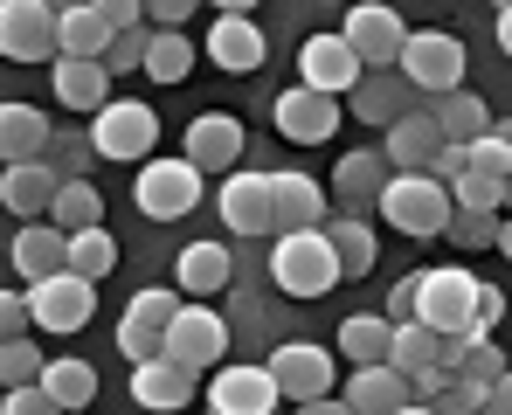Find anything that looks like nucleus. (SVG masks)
<instances>
[{
    "mask_svg": "<svg viewBox=\"0 0 512 415\" xmlns=\"http://www.w3.org/2000/svg\"><path fill=\"white\" fill-rule=\"evenodd\" d=\"M506 319V291L499 284H485L478 270H464V263H436L423 270V326L429 332H471V339H485V332Z\"/></svg>",
    "mask_w": 512,
    "mask_h": 415,
    "instance_id": "f257e3e1",
    "label": "nucleus"
},
{
    "mask_svg": "<svg viewBox=\"0 0 512 415\" xmlns=\"http://www.w3.org/2000/svg\"><path fill=\"white\" fill-rule=\"evenodd\" d=\"M270 277H277L284 298L312 305V298H326L346 277V263H340V249H333L326 229H312V236H270Z\"/></svg>",
    "mask_w": 512,
    "mask_h": 415,
    "instance_id": "f03ea898",
    "label": "nucleus"
},
{
    "mask_svg": "<svg viewBox=\"0 0 512 415\" xmlns=\"http://www.w3.org/2000/svg\"><path fill=\"white\" fill-rule=\"evenodd\" d=\"M381 215H388L402 236H450L457 194H450L436 173H395V187L381 194Z\"/></svg>",
    "mask_w": 512,
    "mask_h": 415,
    "instance_id": "7ed1b4c3",
    "label": "nucleus"
},
{
    "mask_svg": "<svg viewBox=\"0 0 512 415\" xmlns=\"http://www.w3.org/2000/svg\"><path fill=\"white\" fill-rule=\"evenodd\" d=\"M180 305H187V291H167V284L132 291V305H125V319H118V353H125L132 367L167 360V332H173V319H180Z\"/></svg>",
    "mask_w": 512,
    "mask_h": 415,
    "instance_id": "20e7f679",
    "label": "nucleus"
},
{
    "mask_svg": "<svg viewBox=\"0 0 512 415\" xmlns=\"http://www.w3.org/2000/svg\"><path fill=\"white\" fill-rule=\"evenodd\" d=\"M0 49L7 63H63V7L49 0H7L0 7Z\"/></svg>",
    "mask_w": 512,
    "mask_h": 415,
    "instance_id": "39448f33",
    "label": "nucleus"
},
{
    "mask_svg": "<svg viewBox=\"0 0 512 415\" xmlns=\"http://www.w3.org/2000/svg\"><path fill=\"white\" fill-rule=\"evenodd\" d=\"M90 139H97V160H153L160 146V111L139 104V97H111L97 118H90Z\"/></svg>",
    "mask_w": 512,
    "mask_h": 415,
    "instance_id": "423d86ee",
    "label": "nucleus"
},
{
    "mask_svg": "<svg viewBox=\"0 0 512 415\" xmlns=\"http://www.w3.org/2000/svg\"><path fill=\"white\" fill-rule=\"evenodd\" d=\"M340 35H346V49L360 56V70L381 77V70H402V49H409L416 28H402L395 7H374V0H367V7H346Z\"/></svg>",
    "mask_w": 512,
    "mask_h": 415,
    "instance_id": "0eeeda50",
    "label": "nucleus"
},
{
    "mask_svg": "<svg viewBox=\"0 0 512 415\" xmlns=\"http://www.w3.org/2000/svg\"><path fill=\"white\" fill-rule=\"evenodd\" d=\"M132 201H139L146 222H180V215H194V208H201V166L194 160H146Z\"/></svg>",
    "mask_w": 512,
    "mask_h": 415,
    "instance_id": "6e6552de",
    "label": "nucleus"
},
{
    "mask_svg": "<svg viewBox=\"0 0 512 415\" xmlns=\"http://www.w3.org/2000/svg\"><path fill=\"white\" fill-rule=\"evenodd\" d=\"M402 77L416 83L429 104L450 97V90H464V42L450 28H416L409 49H402Z\"/></svg>",
    "mask_w": 512,
    "mask_h": 415,
    "instance_id": "1a4fd4ad",
    "label": "nucleus"
},
{
    "mask_svg": "<svg viewBox=\"0 0 512 415\" xmlns=\"http://www.w3.org/2000/svg\"><path fill=\"white\" fill-rule=\"evenodd\" d=\"M167 360L201 381L208 367L229 360V319L208 312V305H180V319H173V332H167Z\"/></svg>",
    "mask_w": 512,
    "mask_h": 415,
    "instance_id": "9d476101",
    "label": "nucleus"
},
{
    "mask_svg": "<svg viewBox=\"0 0 512 415\" xmlns=\"http://www.w3.org/2000/svg\"><path fill=\"white\" fill-rule=\"evenodd\" d=\"M201 49H208V63H215L222 77H256L263 56H270V42H263V28H256L250 7H222Z\"/></svg>",
    "mask_w": 512,
    "mask_h": 415,
    "instance_id": "9b49d317",
    "label": "nucleus"
},
{
    "mask_svg": "<svg viewBox=\"0 0 512 415\" xmlns=\"http://www.w3.org/2000/svg\"><path fill=\"white\" fill-rule=\"evenodd\" d=\"M298 83H305V90H326V97H353V90L367 83V70H360V56L346 49V35L333 28V35H305V42H298Z\"/></svg>",
    "mask_w": 512,
    "mask_h": 415,
    "instance_id": "f8f14e48",
    "label": "nucleus"
},
{
    "mask_svg": "<svg viewBox=\"0 0 512 415\" xmlns=\"http://www.w3.org/2000/svg\"><path fill=\"white\" fill-rule=\"evenodd\" d=\"M270 194H277L270 236H312V229L333 222V194H326L312 173H270Z\"/></svg>",
    "mask_w": 512,
    "mask_h": 415,
    "instance_id": "ddd939ff",
    "label": "nucleus"
},
{
    "mask_svg": "<svg viewBox=\"0 0 512 415\" xmlns=\"http://www.w3.org/2000/svg\"><path fill=\"white\" fill-rule=\"evenodd\" d=\"M270 118H277V132H284L291 146H326V139L340 132V97H326V90H305V83H291V90H277Z\"/></svg>",
    "mask_w": 512,
    "mask_h": 415,
    "instance_id": "4468645a",
    "label": "nucleus"
},
{
    "mask_svg": "<svg viewBox=\"0 0 512 415\" xmlns=\"http://www.w3.org/2000/svg\"><path fill=\"white\" fill-rule=\"evenodd\" d=\"M395 187V166L381 146H367V153H346L333 166V215H360L367 222V208H381V194Z\"/></svg>",
    "mask_w": 512,
    "mask_h": 415,
    "instance_id": "2eb2a0df",
    "label": "nucleus"
},
{
    "mask_svg": "<svg viewBox=\"0 0 512 415\" xmlns=\"http://www.w3.org/2000/svg\"><path fill=\"white\" fill-rule=\"evenodd\" d=\"M263 367L277 374V388H284L291 402H326V395H333V353L312 346V339H284Z\"/></svg>",
    "mask_w": 512,
    "mask_h": 415,
    "instance_id": "dca6fc26",
    "label": "nucleus"
},
{
    "mask_svg": "<svg viewBox=\"0 0 512 415\" xmlns=\"http://www.w3.org/2000/svg\"><path fill=\"white\" fill-rule=\"evenodd\" d=\"M28 298H35V326H42V332H84L90 312H97V284L77 277V270H63V277L35 284Z\"/></svg>",
    "mask_w": 512,
    "mask_h": 415,
    "instance_id": "f3484780",
    "label": "nucleus"
},
{
    "mask_svg": "<svg viewBox=\"0 0 512 415\" xmlns=\"http://www.w3.org/2000/svg\"><path fill=\"white\" fill-rule=\"evenodd\" d=\"M277 402H284V388H277L270 367H215V381H208L215 415H270Z\"/></svg>",
    "mask_w": 512,
    "mask_h": 415,
    "instance_id": "a211bd4d",
    "label": "nucleus"
},
{
    "mask_svg": "<svg viewBox=\"0 0 512 415\" xmlns=\"http://www.w3.org/2000/svg\"><path fill=\"white\" fill-rule=\"evenodd\" d=\"M423 111V90L402 77V70H381V77H367L353 90V118L360 125H381V132H395L402 118H416Z\"/></svg>",
    "mask_w": 512,
    "mask_h": 415,
    "instance_id": "6ab92c4d",
    "label": "nucleus"
},
{
    "mask_svg": "<svg viewBox=\"0 0 512 415\" xmlns=\"http://www.w3.org/2000/svg\"><path fill=\"white\" fill-rule=\"evenodd\" d=\"M215 208H222L229 236H270V208H277L270 173H229L222 194H215Z\"/></svg>",
    "mask_w": 512,
    "mask_h": 415,
    "instance_id": "aec40b11",
    "label": "nucleus"
},
{
    "mask_svg": "<svg viewBox=\"0 0 512 415\" xmlns=\"http://www.w3.org/2000/svg\"><path fill=\"white\" fill-rule=\"evenodd\" d=\"M180 160H194L201 173H236V160H243V118L201 111V118L187 125V153H180Z\"/></svg>",
    "mask_w": 512,
    "mask_h": 415,
    "instance_id": "412c9836",
    "label": "nucleus"
},
{
    "mask_svg": "<svg viewBox=\"0 0 512 415\" xmlns=\"http://www.w3.org/2000/svg\"><path fill=\"white\" fill-rule=\"evenodd\" d=\"M443 146H450V139H443V125H436V111H429V104L416 111V118H402V125L381 139V153H388L395 173H436Z\"/></svg>",
    "mask_w": 512,
    "mask_h": 415,
    "instance_id": "4be33fe9",
    "label": "nucleus"
},
{
    "mask_svg": "<svg viewBox=\"0 0 512 415\" xmlns=\"http://www.w3.org/2000/svg\"><path fill=\"white\" fill-rule=\"evenodd\" d=\"M56 194H63V180H56V166H7V180H0V201H7V215L28 229V222H49L56 215Z\"/></svg>",
    "mask_w": 512,
    "mask_h": 415,
    "instance_id": "5701e85b",
    "label": "nucleus"
},
{
    "mask_svg": "<svg viewBox=\"0 0 512 415\" xmlns=\"http://www.w3.org/2000/svg\"><path fill=\"white\" fill-rule=\"evenodd\" d=\"M7 256H14V277H28V291H35V284H49V277L70 270V236L56 222H28Z\"/></svg>",
    "mask_w": 512,
    "mask_h": 415,
    "instance_id": "b1692460",
    "label": "nucleus"
},
{
    "mask_svg": "<svg viewBox=\"0 0 512 415\" xmlns=\"http://www.w3.org/2000/svg\"><path fill=\"white\" fill-rule=\"evenodd\" d=\"M49 146H56V125L35 104H0V153H7V166H42Z\"/></svg>",
    "mask_w": 512,
    "mask_h": 415,
    "instance_id": "393cba45",
    "label": "nucleus"
},
{
    "mask_svg": "<svg viewBox=\"0 0 512 415\" xmlns=\"http://www.w3.org/2000/svg\"><path fill=\"white\" fill-rule=\"evenodd\" d=\"M340 395H346L353 415H402L409 402H416L409 374H395V367H353V381H346Z\"/></svg>",
    "mask_w": 512,
    "mask_h": 415,
    "instance_id": "a878e982",
    "label": "nucleus"
},
{
    "mask_svg": "<svg viewBox=\"0 0 512 415\" xmlns=\"http://www.w3.org/2000/svg\"><path fill=\"white\" fill-rule=\"evenodd\" d=\"M132 402L153 415H180L194 402V374L173 367V360H146V367H132Z\"/></svg>",
    "mask_w": 512,
    "mask_h": 415,
    "instance_id": "bb28decb",
    "label": "nucleus"
},
{
    "mask_svg": "<svg viewBox=\"0 0 512 415\" xmlns=\"http://www.w3.org/2000/svg\"><path fill=\"white\" fill-rule=\"evenodd\" d=\"M118 42V21H111V0H90V7H63V56H84L104 63Z\"/></svg>",
    "mask_w": 512,
    "mask_h": 415,
    "instance_id": "cd10ccee",
    "label": "nucleus"
},
{
    "mask_svg": "<svg viewBox=\"0 0 512 415\" xmlns=\"http://www.w3.org/2000/svg\"><path fill=\"white\" fill-rule=\"evenodd\" d=\"M49 83H56V97H63L70 111H90V118H97V111L111 104V83H118V77H111L104 63H84V56H63V63L49 70Z\"/></svg>",
    "mask_w": 512,
    "mask_h": 415,
    "instance_id": "c85d7f7f",
    "label": "nucleus"
},
{
    "mask_svg": "<svg viewBox=\"0 0 512 415\" xmlns=\"http://www.w3.org/2000/svg\"><path fill=\"white\" fill-rule=\"evenodd\" d=\"M173 277H180V291H187V298H208V291H222V284L236 277V256H229L222 243H180Z\"/></svg>",
    "mask_w": 512,
    "mask_h": 415,
    "instance_id": "c756f323",
    "label": "nucleus"
},
{
    "mask_svg": "<svg viewBox=\"0 0 512 415\" xmlns=\"http://www.w3.org/2000/svg\"><path fill=\"white\" fill-rule=\"evenodd\" d=\"M340 353L353 367H388L395 360V319L388 312H353L340 326Z\"/></svg>",
    "mask_w": 512,
    "mask_h": 415,
    "instance_id": "7c9ffc66",
    "label": "nucleus"
},
{
    "mask_svg": "<svg viewBox=\"0 0 512 415\" xmlns=\"http://www.w3.org/2000/svg\"><path fill=\"white\" fill-rule=\"evenodd\" d=\"M429 111H436V125H443L450 146H478V139H492V125H499L478 90H450V97H436Z\"/></svg>",
    "mask_w": 512,
    "mask_h": 415,
    "instance_id": "2f4dec72",
    "label": "nucleus"
},
{
    "mask_svg": "<svg viewBox=\"0 0 512 415\" xmlns=\"http://www.w3.org/2000/svg\"><path fill=\"white\" fill-rule=\"evenodd\" d=\"M42 388H49L70 415H84L90 402H97V367L77 360V353H56V360H49V374H42Z\"/></svg>",
    "mask_w": 512,
    "mask_h": 415,
    "instance_id": "473e14b6",
    "label": "nucleus"
},
{
    "mask_svg": "<svg viewBox=\"0 0 512 415\" xmlns=\"http://www.w3.org/2000/svg\"><path fill=\"white\" fill-rule=\"evenodd\" d=\"M63 236H84V229H104V194L90 187V180H63V194H56V215H49Z\"/></svg>",
    "mask_w": 512,
    "mask_h": 415,
    "instance_id": "72a5a7b5",
    "label": "nucleus"
},
{
    "mask_svg": "<svg viewBox=\"0 0 512 415\" xmlns=\"http://www.w3.org/2000/svg\"><path fill=\"white\" fill-rule=\"evenodd\" d=\"M326 236H333V249H340L346 277H367V263L381 256V243H374V229H367L360 215H333V222H326Z\"/></svg>",
    "mask_w": 512,
    "mask_h": 415,
    "instance_id": "f704fd0d",
    "label": "nucleus"
},
{
    "mask_svg": "<svg viewBox=\"0 0 512 415\" xmlns=\"http://www.w3.org/2000/svg\"><path fill=\"white\" fill-rule=\"evenodd\" d=\"M436 346H443V332H429L423 319H416V326H395V360H388V367L416 381V374L436 367Z\"/></svg>",
    "mask_w": 512,
    "mask_h": 415,
    "instance_id": "c9c22d12",
    "label": "nucleus"
},
{
    "mask_svg": "<svg viewBox=\"0 0 512 415\" xmlns=\"http://www.w3.org/2000/svg\"><path fill=\"white\" fill-rule=\"evenodd\" d=\"M187 70H194V42H187V35H160V28H153L146 83H187Z\"/></svg>",
    "mask_w": 512,
    "mask_h": 415,
    "instance_id": "e433bc0d",
    "label": "nucleus"
},
{
    "mask_svg": "<svg viewBox=\"0 0 512 415\" xmlns=\"http://www.w3.org/2000/svg\"><path fill=\"white\" fill-rule=\"evenodd\" d=\"M70 270L77 277H111L118 270V243H111V229H84V236H70Z\"/></svg>",
    "mask_w": 512,
    "mask_h": 415,
    "instance_id": "4c0bfd02",
    "label": "nucleus"
},
{
    "mask_svg": "<svg viewBox=\"0 0 512 415\" xmlns=\"http://www.w3.org/2000/svg\"><path fill=\"white\" fill-rule=\"evenodd\" d=\"M506 360H512V353H499L492 339H471V346H464V367H457V381H471V388H485V395H492V388H499V381L512 374Z\"/></svg>",
    "mask_w": 512,
    "mask_h": 415,
    "instance_id": "58836bf2",
    "label": "nucleus"
},
{
    "mask_svg": "<svg viewBox=\"0 0 512 415\" xmlns=\"http://www.w3.org/2000/svg\"><path fill=\"white\" fill-rule=\"evenodd\" d=\"M49 374V353H35V339H7L0 346V381L7 388H35Z\"/></svg>",
    "mask_w": 512,
    "mask_h": 415,
    "instance_id": "ea45409f",
    "label": "nucleus"
},
{
    "mask_svg": "<svg viewBox=\"0 0 512 415\" xmlns=\"http://www.w3.org/2000/svg\"><path fill=\"white\" fill-rule=\"evenodd\" d=\"M90 153H97V139H90V132H56V146H49L56 180H90Z\"/></svg>",
    "mask_w": 512,
    "mask_h": 415,
    "instance_id": "a19ab883",
    "label": "nucleus"
},
{
    "mask_svg": "<svg viewBox=\"0 0 512 415\" xmlns=\"http://www.w3.org/2000/svg\"><path fill=\"white\" fill-rule=\"evenodd\" d=\"M506 236V215H471V208H457V222H450V243L457 249H499Z\"/></svg>",
    "mask_w": 512,
    "mask_h": 415,
    "instance_id": "79ce46f5",
    "label": "nucleus"
},
{
    "mask_svg": "<svg viewBox=\"0 0 512 415\" xmlns=\"http://www.w3.org/2000/svg\"><path fill=\"white\" fill-rule=\"evenodd\" d=\"M450 194H457V208H471V215H506V187H499V180H478V173H464Z\"/></svg>",
    "mask_w": 512,
    "mask_h": 415,
    "instance_id": "37998d69",
    "label": "nucleus"
},
{
    "mask_svg": "<svg viewBox=\"0 0 512 415\" xmlns=\"http://www.w3.org/2000/svg\"><path fill=\"white\" fill-rule=\"evenodd\" d=\"M381 312H388L395 326H416V319H423V270H409V277L388 291V305H381Z\"/></svg>",
    "mask_w": 512,
    "mask_h": 415,
    "instance_id": "c03bdc74",
    "label": "nucleus"
},
{
    "mask_svg": "<svg viewBox=\"0 0 512 415\" xmlns=\"http://www.w3.org/2000/svg\"><path fill=\"white\" fill-rule=\"evenodd\" d=\"M0 415H70V409H63V402H56V395H49V388L35 381V388H7Z\"/></svg>",
    "mask_w": 512,
    "mask_h": 415,
    "instance_id": "a18cd8bd",
    "label": "nucleus"
},
{
    "mask_svg": "<svg viewBox=\"0 0 512 415\" xmlns=\"http://www.w3.org/2000/svg\"><path fill=\"white\" fill-rule=\"evenodd\" d=\"M471 173H478V180H499V187H512V153L499 146V139H478V146H471Z\"/></svg>",
    "mask_w": 512,
    "mask_h": 415,
    "instance_id": "49530a36",
    "label": "nucleus"
},
{
    "mask_svg": "<svg viewBox=\"0 0 512 415\" xmlns=\"http://www.w3.org/2000/svg\"><path fill=\"white\" fill-rule=\"evenodd\" d=\"M436 415H485V388H471V381H450L436 402H429Z\"/></svg>",
    "mask_w": 512,
    "mask_h": 415,
    "instance_id": "de8ad7c7",
    "label": "nucleus"
},
{
    "mask_svg": "<svg viewBox=\"0 0 512 415\" xmlns=\"http://www.w3.org/2000/svg\"><path fill=\"white\" fill-rule=\"evenodd\" d=\"M28 319H35V298L7 291V298H0V326H7V339H28Z\"/></svg>",
    "mask_w": 512,
    "mask_h": 415,
    "instance_id": "09e8293b",
    "label": "nucleus"
},
{
    "mask_svg": "<svg viewBox=\"0 0 512 415\" xmlns=\"http://www.w3.org/2000/svg\"><path fill=\"white\" fill-rule=\"evenodd\" d=\"M464 173H471V146H443V160H436V180H443V187H457Z\"/></svg>",
    "mask_w": 512,
    "mask_h": 415,
    "instance_id": "8fccbe9b",
    "label": "nucleus"
},
{
    "mask_svg": "<svg viewBox=\"0 0 512 415\" xmlns=\"http://www.w3.org/2000/svg\"><path fill=\"white\" fill-rule=\"evenodd\" d=\"M485 415H512V374L492 388V395H485Z\"/></svg>",
    "mask_w": 512,
    "mask_h": 415,
    "instance_id": "3c124183",
    "label": "nucleus"
},
{
    "mask_svg": "<svg viewBox=\"0 0 512 415\" xmlns=\"http://www.w3.org/2000/svg\"><path fill=\"white\" fill-rule=\"evenodd\" d=\"M298 415H353L346 395H326V402H298Z\"/></svg>",
    "mask_w": 512,
    "mask_h": 415,
    "instance_id": "603ef678",
    "label": "nucleus"
},
{
    "mask_svg": "<svg viewBox=\"0 0 512 415\" xmlns=\"http://www.w3.org/2000/svg\"><path fill=\"white\" fill-rule=\"evenodd\" d=\"M499 49H506V56H512V0H506V7H499Z\"/></svg>",
    "mask_w": 512,
    "mask_h": 415,
    "instance_id": "864d4df0",
    "label": "nucleus"
},
{
    "mask_svg": "<svg viewBox=\"0 0 512 415\" xmlns=\"http://www.w3.org/2000/svg\"><path fill=\"white\" fill-rule=\"evenodd\" d=\"M492 139H499V146L512 153V118H499V125H492Z\"/></svg>",
    "mask_w": 512,
    "mask_h": 415,
    "instance_id": "5fc2aeb1",
    "label": "nucleus"
},
{
    "mask_svg": "<svg viewBox=\"0 0 512 415\" xmlns=\"http://www.w3.org/2000/svg\"><path fill=\"white\" fill-rule=\"evenodd\" d=\"M499 249H506V256H512V215H506V236H499Z\"/></svg>",
    "mask_w": 512,
    "mask_h": 415,
    "instance_id": "6e6d98bb",
    "label": "nucleus"
},
{
    "mask_svg": "<svg viewBox=\"0 0 512 415\" xmlns=\"http://www.w3.org/2000/svg\"><path fill=\"white\" fill-rule=\"evenodd\" d=\"M402 415H436V409H423V402H409V409H402Z\"/></svg>",
    "mask_w": 512,
    "mask_h": 415,
    "instance_id": "4d7b16f0",
    "label": "nucleus"
},
{
    "mask_svg": "<svg viewBox=\"0 0 512 415\" xmlns=\"http://www.w3.org/2000/svg\"><path fill=\"white\" fill-rule=\"evenodd\" d=\"M506 215H512V187H506Z\"/></svg>",
    "mask_w": 512,
    "mask_h": 415,
    "instance_id": "13d9d810",
    "label": "nucleus"
}]
</instances>
